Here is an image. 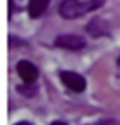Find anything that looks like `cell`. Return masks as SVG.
<instances>
[{
	"mask_svg": "<svg viewBox=\"0 0 120 125\" xmlns=\"http://www.w3.org/2000/svg\"><path fill=\"white\" fill-rule=\"evenodd\" d=\"M103 4H105V0H64L60 4L58 12L65 19H76L91 10L99 9Z\"/></svg>",
	"mask_w": 120,
	"mask_h": 125,
	"instance_id": "6da1fadb",
	"label": "cell"
},
{
	"mask_svg": "<svg viewBox=\"0 0 120 125\" xmlns=\"http://www.w3.org/2000/svg\"><path fill=\"white\" fill-rule=\"evenodd\" d=\"M60 81L64 82V86H67L74 93H82L86 89V79L77 72L64 70V72H60Z\"/></svg>",
	"mask_w": 120,
	"mask_h": 125,
	"instance_id": "7a4b0ae2",
	"label": "cell"
},
{
	"mask_svg": "<svg viewBox=\"0 0 120 125\" xmlns=\"http://www.w3.org/2000/svg\"><path fill=\"white\" fill-rule=\"evenodd\" d=\"M17 74H19V77L26 82V84H33L36 79H38V67L34 65V63H31V62H28V60H21V62H17Z\"/></svg>",
	"mask_w": 120,
	"mask_h": 125,
	"instance_id": "3957f363",
	"label": "cell"
},
{
	"mask_svg": "<svg viewBox=\"0 0 120 125\" xmlns=\"http://www.w3.org/2000/svg\"><path fill=\"white\" fill-rule=\"evenodd\" d=\"M55 45L60 48H65V50H81L86 46V41H84V38L76 36V34H64L55 40Z\"/></svg>",
	"mask_w": 120,
	"mask_h": 125,
	"instance_id": "277c9868",
	"label": "cell"
},
{
	"mask_svg": "<svg viewBox=\"0 0 120 125\" xmlns=\"http://www.w3.org/2000/svg\"><path fill=\"white\" fill-rule=\"evenodd\" d=\"M48 4H50V0H29V5H28L29 17H33V19L40 17L48 9Z\"/></svg>",
	"mask_w": 120,
	"mask_h": 125,
	"instance_id": "5b68a950",
	"label": "cell"
},
{
	"mask_svg": "<svg viewBox=\"0 0 120 125\" xmlns=\"http://www.w3.org/2000/svg\"><path fill=\"white\" fill-rule=\"evenodd\" d=\"M9 4H11V16H12V10H14V2H12V0H9Z\"/></svg>",
	"mask_w": 120,
	"mask_h": 125,
	"instance_id": "8992f818",
	"label": "cell"
},
{
	"mask_svg": "<svg viewBox=\"0 0 120 125\" xmlns=\"http://www.w3.org/2000/svg\"><path fill=\"white\" fill-rule=\"evenodd\" d=\"M52 125H67V123H64V122H53Z\"/></svg>",
	"mask_w": 120,
	"mask_h": 125,
	"instance_id": "52a82bcc",
	"label": "cell"
},
{
	"mask_svg": "<svg viewBox=\"0 0 120 125\" xmlns=\"http://www.w3.org/2000/svg\"><path fill=\"white\" fill-rule=\"evenodd\" d=\"M16 125H31L29 122H19V123H16Z\"/></svg>",
	"mask_w": 120,
	"mask_h": 125,
	"instance_id": "ba28073f",
	"label": "cell"
},
{
	"mask_svg": "<svg viewBox=\"0 0 120 125\" xmlns=\"http://www.w3.org/2000/svg\"><path fill=\"white\" fill-rule=\"evenodd\" d=\"M118 63H120V58H118Z\"/></svg>",
	"mask_w": 120,
	"mask_h": 125,
	"instance_id": "9c48e42d",
	"label": "cell"
}]
</instances>
